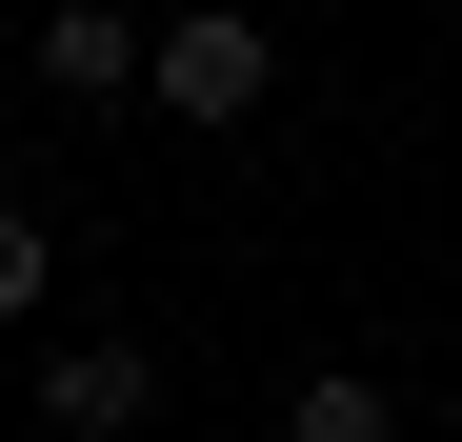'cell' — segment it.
Here are the masks:
<instances>
[{"instance_id": "277c9868", "label": "cell", "mask_w": 462, "mask_h": 442, "mask_svg": "<svg viewBox=\"0 0 462 442\" xmlns=\"http://www.w3.org/2000/svg\"><path fill=\"white\" fill-rule=\"evenodd\" d=\"M282 442H382V382H362V362H301V382H282Z\"/></svg>"}, {"instance_id": "7a4b0ae2", "label": "cell", "mask_w": 462, "mask_h": 442, "mask_svg": "<svg viewBox=\"0 0 462 442\" xmlns=\"http://www.w3.org/2000/svg\"><path fill=\"white\" fill-rule=\"evenodd\" d=\"M41 422L60 442H141V422H162V342H60L41 362Z\"/></svg>"}, {"instance_id": "5b68a950", "label": "cell", "mask_w": 462, "mask_h": 442, "mask_svg": "<svg viewBox=\"0 0 462 442\" xmlns=\"http://www.w3.org/2000/svg\"><path fill=\"white\" fill-rule=\"evenodd\" d=\"M41 281H60V242H41L21 201H0V322H41Z\"/></svg>"}, {"instance_id": "3957f363", "label": "cell", "mask_w": 462, "mask_h": 442, "mask_svg": "<svg viewBox=\"0 0 462 442\" xmlns=\"http://www.w3.org/2000/svg\"><path fill=\"white\" fill-rule=\"evenodd\" d=\"M41 81L60 101H121L141 81V21H121V0H60V21H41Z\"/></svg>"}, {"instance_id": "6da1fadb", "label": "cell", "mask_w": 462, "mask_h": 442, "mask_svg": "<svg viewBox=\"0 0 462 442\" xmlns=\"http://www.w3.org/2000/svg\"><path fill=\"white\" fill-rule=\"evenodd\" d=\"M141 81H162L181 121H262V81H282V41L242 21V0H221V21H162V41H141Z\"/></svg>"}]
</instances>
